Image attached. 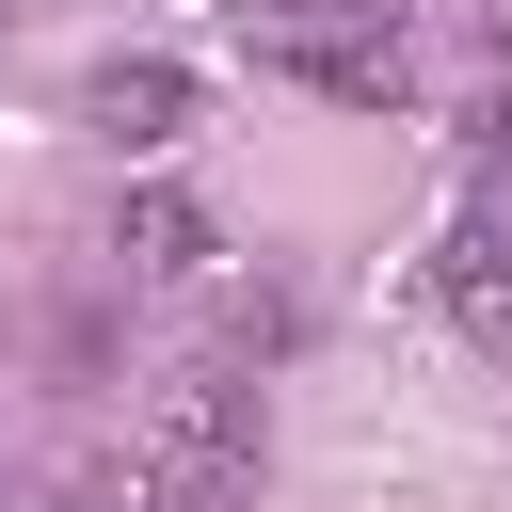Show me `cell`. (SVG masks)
<instances>
[{
    "label": "cell",
    "mask_w": 512,
    "mask_h": 512,
    "mask_svg": "<svg viewBox=\"0 0 512 512\" xmlns=\"http://www.w3.org/2000/svg\"><path fill=\"white\" fill-rule=\"evenodd\" d=\"M0 512H32V496H16V464H0Z\"/></svg>",
    "instance_id": "7"
},
{
    "label": "cell",
    "mask_w": 512,
    "mask_h": 512,
    "mask_svg": "<svg viewBox=\"0 0 512 512\" xmlns=\"http://www.w3.org/2000/svg\"><path fill=\"white\" fill-rule=\"evenodd\" d=\"M224 16H240V32H272V16H304V0H224Z\"/></svg>",
    "instance_id": "6"
},
{
    "label": "cell",
    "mask_w": 512,
    "mask_h": 512,
    "mask_svg": "<svg viewBox=\"0 0 512 512\" xmlns=\"http://www.w3.org/2000/svg\"><path fill=\"white\" fill-rule=\"evenodd\" d=\"M432 304H448L480 352H512V224H448V256H432Z\"/></svg>",
    "instance_id": "4"
},
{
    "label": "cell",
    "mask_w": 512,
    "mask_h": 512,
    "mask_svg": "<svg viewBox=\"0 0 512 512\" xmlns=\"http://www.w3.org/2000/svg\"><path fill=\"white\" fill-rule=\"evenodd\" d=\"M80 128H96L112 160H160V144L192 128V64H160V48H112V64L80 80Z\"/></svg>",
    "instance_id": "2"
},
{
    "label": "cell",
    "mask_w": 512,
    "mask_h": 512,
    "mask_svg": "<svg viewBox=\"0 0 512 512\" xmlns=\"http://www.w3.org/2000/svg\"><path fill=\"white\" fill-rule=\"evenodd\" d=\"M112 256H128V272H208L224 240H208V208H192L176 176H128V192H112Z\"/></svg>",
    "instance_id": "3"
},
{
    "label": "cell",
    "mask_w": 512,
    "mask_h": 512,
    "mask_svg": "<svg viewBox=\"0 0 512 512\" xmlns=\"http://www.w3.org/2000/svg\"><path fill=\"white\" fill-rule=\"evenodd\" d=\"M48 512H144V480H80V496H48Z\"/></svg>",
    "instance_id": "5"
},
{
    "label": "cell",
    "mask_w": 512,
    "mask_h": 512,
    "mask_svg": "<svg viewBox=\"0 0 512 512\" xmlns=\"http://www.w3.org/2000/svg\"><path fill=\"white\" fill-rule=\"evenodd\" d=\"M256 384H224V368H176L160 400H144V432H128V480H144V512H240L256 496Z\"/></svg>",
    "instance_id": "1"
}]
</instances>
